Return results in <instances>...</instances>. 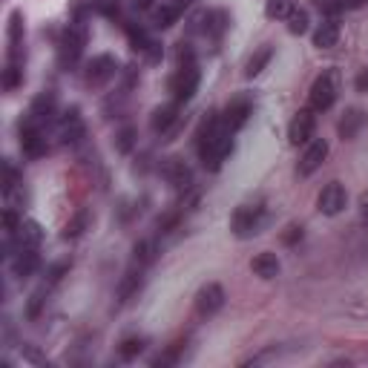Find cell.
Segmentation results:
<instances>
[{"mask_svg": "<svg viewBox=\"0 0 368 368\" xmlns=\"http://www.w3.org/2000/svg\"><path fill=\"white\" fill-rule=\"evenodd\" d=\"M196 147H199L202 164L216 173L222 167V162L233 152V130H228L222 124V115L207 112V118L196 130Z\"/></svg>", "mask_w": 368, "mask_h": 368, "instance_id": "obj_1", "label": "cell"}, {"mask_svg": "<svg viewBox=\"0 0 368 368\" xmlns=\"http://www.w3.org/2000/svg\"><path fill=\"white\" fill-rule=\"evenodd\" d=\"M336 96H340V72H336V70H325V72L311 84V96H308L311 110H314V112L331 110L334 101H336Z\"/></svg>", "mask_w": 368, "mask_h": 368, "instance_id": "obj_2", "label": "cell"}, {"mask_svg": "<svg viewBox=\"0 0 368 368\" xmlns=\"http://www.w3.org/2000/svg\"><path fill=\"white\" fill-rule=\"evenodd\" d=\"M84 46H86V26H84V20H72V23L67 26L64 38H60V44H58V60H60V67H72L75 60L81 58Z\"/></svg>", "mask_w": 368, "mask_h": 368, "instance_id": "obj_3", "label": "cell"}, {"mask_svg": "<svg viewBox=\"0 0 368 368\" xmlns=\"http://www.w3.org/2000/svg\"><path fill=\"white\" fill-rule=\"evenodd\" d=\"M262 222H265V207L259 204H239L230 216V230L239 236V239H248V236H256L262 230Z\"/></svg>", "mask_w": 368, "mask_h": 368, "instance_id": "obj_4", "label": "cell"}, {"mask_svg": "<svg viewBox=\"0 0 368 368\" xmlns=\"http://www.w3.org/2000/svg\"><path fill=\"white\" fill-rule=\"evenodd\" d=\"M199 81H202V75H199L196 64L176 67V72H173V75H170V81H167V89H170L173 101H178V104L190 101V98L196 96V89H199Z\"/></svg>", "mask_w": 368, "mask_h": 368, "instance_id": "obj_5", "label": "cell"}, {"mask_svg": "<svg viewBox=\"0 0 368 368\" xmlns=\"http://www.w3.org/2000/svg\"><path fill=\"white\" fill-rule=\"evenodd\" d=\"M115 72H118V60L112 55H96L84 70V84L92 86V89H98L107 81H112Z\"/></svg>", "mask_w": 368, "mask_h": 368, "instance_id": "obj_6", "label": "cell"}, {"mask_svg": "<svg viewBox=\"0 0 368 368\" xmlns=\"http://www.w3.org/2000/svg\"><path fill=\"white\" fill-rule=\"evenodd\" d=\"M55 110H58V98H55V92L52 89H44L41 96L32 101V107H29V115L23 118L26 124H35V127H44L55 118Z\"/></svg>", "mask_w": 368, "mask_h": 368, "instance_id": "obj_7", "label": "cell"}, {"mask_svg": "<svg viewBox=\"0 0 368 368\" xmlns=\"http://www.w3.org/2000/svg\"><path fill=\"white\" fill-rule=\"evenodd\" d=\"M346 202H348L346 188L340 181H331V184H325V188H322V193L317 199V207L325 213V216H336V213H343Z\"/></svg>", "mask_w": 368, "mask_h": 368, "instance_id": "obj_8", "label": "cell"}, {"mask_svg": "<svg viewBox=\"0 0 368 368\" xmlns=\"http://www.w3.org/2000/svg\"><path fill=\"white\" fill-rule=\"evenodd\" d=\"M314 130H317V115H314V110L308 107V110H299L296 115H294V121H291V127H288V141L291 144H305L311 136H314Z\"/></svg>", "mask_w": 368, "mask_h": 368, "instance_id": "obj_9", "label": "cell"}, {"mask_svg": "<svg viewBox=\"0 0 368 368\" xmlns=\"http://www.w3.org/2000/svg\"><path fill=\"white\" fill-rule=\"evenodd\" d=\"M251 112H254V104H251V98H244V96H239V98H233L228 107H225V112H222V124L228 127V130H242L244 124H248V118H251Z\"/></svg>", "mask_w": 368, "mask_h": 368, "instance_id": "obj_10", "label": "cell"}, {"mask_svg": "<svg viewBox=\"0 0 368 368\" xmlns=\"http://www.w3.org/2000/svg\"><path fill=\"white\" fill-rule=\"evenodd\" d=\"M225 305V288L216 285V282H210L204 285L199 294H196V314L199 317H213L219 308Z\"/></svg>", "mask_w": 368, "mask_h": 368, "instance_id": "obj_11", "label": "cell"}, {"mask_svg": "<svg viewBox=\"0 0 368 368\" xmlns=\"http://www.w3.org/2000/svg\"><path fill=\"white\" fill-rule=\"evenodd\" d=\"M159 170H162L164 181L170 184V188H176V190H188L190 184H193V173H190V167L184 164L181 159H164Z\"/></svg>", "mask_w": 368, "mask_h": 368, "instance_id": "obj_12", "label": "cell"}, {"mask_svg": "<svg viewBox=\"0 0 368 368\" xmlns=\"http://www.w3.org/2000/svg\"><path fill=\"white\" fill-rule=\"evenodd\" d=\"M84 133H86V127H84V121H81L78 107L67 110L64 115L58 118V138L64 141V144H75V141H81Z\"/></svg>", "mask_w": 368, "mask_h": 368, "instance_id": "obj_13", "label": "cell"}, {"mask_svg": "<svg viewBox=\"0 0 368 368\" xmlns=\"http://www.w3.org/2000/svg\"><path fill=\"white\" fill-rule=\"evenodd\" d=\"M178 124V101H173V104H162V107H156L152 110V115H150V130L152 133H170L173 127Z\"/></svg>", "mask_w": 368, "mask_h": 368, "instance_id": "obj_14", "label": "cell"}, {"mask_svg": "<svg viewBox=\"0 0 368 368\" xmlns=\"http://www.w3.org/2000/svg\"><path fill=\"white\" fill-rule=\"evenodd\" d=\"M328 156V141L325 138H317L308 144V150L302 152V159H299V176H311Z\"/></svg>", "mask_w": 368, "mask_h": 368, "instance_id": "obj_15", "label": "cell"}, {"mask_svg": "<svg viewBox=\"0 0 368 368\" xmlns=\"http://www.w3.org/2000/svg\"><path fill=\"white\" fill-rule=\"evenodd\" d=\"M188 6H190V0H162V6L152 12V23H156L159 29H167L184 15Z\"/></svg>", "mask_w": 368, "mask_h": 368, "instance_id": "obj_16", "label": "cell"}, {"mask_svg": "<svg viewBox=\"0 0 368 368\" xmlns=\"http://www.w3.org/2000/svg\"><path fill=\"white\" fill-rule=\"evenodd\" d=\"M9 239H15L18 248L38 251V248H41V242H44V228H41L35 219H26V222H20L18 233H15V236H9Z\"/></svg>", "mask_w": 368, "mask_h": 368, "instance_id": "obj_17", "label": "cell"}, {"mask_svg": "<svg viewBox=\"0 0 368 368\" xmlns=\"http://www.w3.org/2000/svg\"><path fill=\"white\" fill-rule=\"evenodd\" d=\"M41 268V256L38 251H29V248H18V254L12 256V273L18 280H29L35 270Z\"/></svg>", "mask_w": 368, "mask_h": 368, "instance_id": "obj_18", "label": "cell"}, {"mask_svg": "<svg viewBox=\"0 0 368 368\" xmlns=\"http://www.w3.org/2000/svg\"><path fill=\"white\" fill-rule=\"evenodd\" d=\"M362 127H365V112L357 110V107H351V110L343 112L340 124H336V133H340L343 141H351V138H357V133H360Z\"/></svg>", "mask_w": 368, "mask_h": 368, "instance_id": "obj_19", "label": "cell"}, {"mask_svg": "<svg viewBox=\"0 0 368 368\" xmlns=\"http://www.w3.org/2000/svg\"><path fill=\"white\" fill-rule=\"evenodd\" d=\"M336 41H340V23H336V18H325V20L317 26V32H314V46H320V49H334Z\"/></svg>", "mask_w": 368, "mask_h": 368, "instance_id": "obj_20", "label": "cell"}, {"mask_svg": "<svg viewBox=\"0 0 368 368\" xmlns=\"http://www.w3.org/2000/svg\"><path fill=\"white\" fill-rule=\"evenodd\" d=\"M228 26H230V15L225 9H213L204 18V35H210L213 41H219L228 32Z\"/></svg>", "mask_w": 368, "mask_h": 368, "instance_id": "obj_21", "label": "cell"}, {"mask_svg": "<svg viewBox=\"0 0 368 368\" xmlns=\"http://www.w3.org/2000/svg\"><path fill=\"white\" fill-rule=\"evenodd\" d=\"M251 270L259 276V280H273V276L280 273V259H276V254L265 251V254H259V256L251 262Z\"/></svg>", "mask_w": 368, "mask_h": 368, "instance_id": "obj_22", "label": "cell"}, {"mask_svg": "<svg viewBox=\"0 0 368 368\" xmlns=\"http://www.w3.org/2000/svg\"><path fill=\"white\" fill-rule=\"evenodd\" d=\"M270 58H273V46L270 44H262L251 58H248V67H244V75L248 78H256L268 64H270Z\"/></svg>", "mask_w": 368, "mask_h": 368, "instance_id": "obj_23", "label": "cell"}, {"mask_svg": "<svg viewBox=\"0 0 368 368\" xmlns=\"http://www.w3.org/2000/svg\"><path fill=\"white\" fill-rule=\"evenodd\" d=\"M156 254H159L156 242H152V239H141L136 248H133V265H136V268H147V265L156 262Z\"/></svg>", "mask_w": 368, "mask_h": 368, "instance_id": "obj_24", "label": "cell"}, {"mask_svg": "<svg viewBox=\"0 0 368 368\" xmlns=\"http://www.w3.org/2000/svg\"><path fill=\"white\" fill-rule=\"evenodd\" d=\"M138 291H141V268L130 270L124 280H121V285H118V302H130Z\"/></svg>", "mask_w": 368, "mask_h": 368, "instance_id": "obj_25", "label": "cell"}, {"mask_svg": "<svg viewBox=\"0 0 368 368\" xmlns=\"http://www.w3.org/2000/svg\"><path fill=\"white\" fill-rule=\"evenodd\" d=\"M184 340H176V343H170L159 357H152V368H167V365H176L178 360H181V354H184Z\"/></svg>", "mask_w": 368, "mask_h": 368, "instance_id": "obj_26", "label": "cell"}, {"mask_svg": "<svg viewBox=\"0 0 368 368\" xmlns=\"http://www.w3.org/2000/svg\"><path fill=\"white\" fill-rule=\"evenodd\" d=\"M86 228H89V210H78L75 216L64 225V233H60V236H64V239H78V236H84Z\"/></svg>", "mask_w": 368, "mask_h": 368, "instance_id": "obj_27", "label": "cell"}, {"mask_svg": "<svg viewBox=\"0 0 368 368\" xmlns=\"http://www.w3.org/2000/svg\"><path fill=\"white\" fill-rule=\"evenodd\" d=\"M285 23H288V32L291 35H305V32H308V12L294 6L291 15L285 18Z\"/></svg>", "mask_w": 368, "mask_h": 368, "instance_id": "obj_28", "label": "cell"}, {"mask_svg": "<svg viewBox=\"0 0 368 368\" xmlns=\"http://www.w3.org/2000/svg\"><path fill=\"white\" fill-rule=\"evenodd\" d=\"M144 346H147L144 336H130V340H124V343L118 346V357L130 362V360H136V357L144 351Z\"/></svg>", "mask_w": 368, "mask_h": 368, "instance_id": "obj_29", "label": "cell"}, {"mask_svg": "<svg viewBox=\"0 0 368 368\" xmlns=\"http://www.w3.org/2000/svg\"><path fill=\"white\" fill-rule=\"evenodd\" d=\"M136 141H138L136 127H124V130H118V136H115V150L121 152V156H127V152H133Z\"/></svg>", "mask_w": 368, "mask_h": 368, "instance_id": "obj_30", "label": "cell"}, {"mask_svg": "<svg viewBox=\"0 0 368 368\" xmlns=\"http://www.w3.org/2000/svg\"><path fill=\"white\" fill-rule=\"evenodd\" d=\"M18 184H20V170L6 159V162H4V196H6V199H12V193H15Z\"/></svg>", "mask_w": 368, "mask_h": 368, "instance_id": "obj_31", "label": "cell"}, {"mask_svg": "<svg viewBox=\"0 0 368 368\" xmlns=\"http://www.w3.org/2000/svg\"><path fill=\"white\" fill-rule=\"evenodd\" d=\"M294 9V0H268L265 4V15L270 20H280V18H288Z\"/></svg>", "mask_w": 368, "mask_h": 368, "instance_id": "obj_32", "label": "cell"}, {"mask_svg": "<svg viewBox=\"0 0 368 368\" xmlns=\"http://www.w3.org/2000/svg\"><path fill=\"white\" fill-rule=\"evenodd\" d=\"M89 6L96 9L101 18H110V20H115V18L121 15V6H124V4H121V0H92Z\"/></svg>", "mask_w": 368, "mask_h": 368, "instance_id": "obj_33", "label": "cell"}, {"mask_svg": "<svg viewBox=\"0 0 368 368\" xmlns=\"http://www.w3.org/2000/svg\"><path fill=\"white\" fill-rule=\"evenodd\" d=\"M20 84H23V70H20V64H6V70H4V89H6V92H15Z\"/></svg>", "mask_w": 368, "mask_h": 368, "instance_id": "obj_34", "label": "cell"}, {"mask_svg": "<svg viewBox=\"0 0 368 368\" xmlns=\"http://www.w3.org/2000/svg\"><path fill=\"white\" fill-rule=\"evenodd\" d=\"M44 296H46V285H44L41 291H35L32 296H29V305H26V317H29V320H35V317L41 314V308H44V302H46Z\"/></svg>", "mask_w": 368, "mask_h": 368, "instance_id": "obj_35", "label": "cell"}, {"mask_svg": "<svg viewBox=\"0 0 368 368\" xmlns=\"http://www.w3.org/2000/svg\"><path fill=\"white\" fill-rule=\"evenodd\" d=\"M173 58H176V67H188V64H193V46L190 44H176V52H173Z\"/></svg>", "mask_w": 368, "mask_h": 368, "instance_id": "obj_36", "label": "cell"}, {"mask_svg": "<svg viewBox=\"0 0 368 368\" xmlns=\"http://www.w3.org/2000/svg\"><path fill=\"white\" fill-rule=\"evenodd\" d=\"M296 242H302V225H288L285 230H282V244H296Z\"/></svg>", "mask_w": 368, "mask_h": 368, "instance_id": "obj_37", "label": "cell"}, {"mask_svg": "<svg viewBox=\"0 0 368 368\" xmlns=\"http://www.w3.org/2000/svg\"><path fill=\"white\" fill-rule=\"evenodd\" d=\"M4 225H6V236H15L18 228H20V219H18V213H15L12 207L4 213Z\"/></svg>", "mask_w": 368, "mask_h": 368, "instance_id": "obj_38", "label": "cell"}, {"mask_svg": "<svg viewBox=\"0 0 368 368\" xmlns=\"http://www.w3.org/2000/svg\"><path fill=\"white\" fill-rule=\"evenodd\" d=\"M144 52H147V60H150V64H159V60H162V44H159V41H150Z\"/></svg>", "mask_w": 368, "mask_h": 368, "instance_id": "obj_39", "label": "cell"}, {"mask_svg": "<svg viewBox=\"0 0 368 368\" xmlns=\"http://www.w3.org/2000/svg\"><path fill=\"white\" fill-rule=\"evenodd\" d=\"M20 351H23V357H26L29 362H38V365H46V357H41V354L35 351V346H23Z\"/></svg>", "mask_w": 368, "mask_h": 368, "instance_id": "obj_40", "label": "cell"}, {"mask_svg": "<svg viewBox=\"0 0 368 368\" xmlns=\"http://www.w3.org/2000/svg\"><path fill=\"white\" fill-rule=\"evenodd\" d=\"M67 270H70V262H58V265L49 270V285H55V282H58V280H60V276H64Z\"/></svg>", "mask_w": 368, "mask_h": 368, "instance_id": "obj_41", "label": "cell"}, {"mask_svg": "<svg viewBox=\"0 0 368 368\" xmlns=\"http://www.w3.org/2000/svg\"><path fill=\"white\" fill-rule=\"evenodd\" d=\"M354 86H357V92H368V67H362V70L357 72Z\"/></svg>", "mask_w": 368, "mask_h": 368, "instance_id": "obj_42", "label": "cell"}, {"mask_svg": "<svg viewBox=\"0 0 368 368\" xmlns=\"http://www.w3.org/2000/svg\"><path fill=\"white\" fill-rule=\"evenodd\" d=\"M360 216H362V222L368 225V190L360 196Z\"/></svg>", "mask_w": 368, "mask_h": 368, "instance_id": "obj_43", "label": "cell"}, {"mask_svg": "<svg viewBox=\"0 0 368 368\" xmlns=\"http://www.w3.org/2000/svg\"><path fill=\"white\" fill-rule=\"evenodd\" d=\"M136 4H138L141 9H150V6H152V0H136Z\"/></svg>", "mask_w": 368, "mask_h": 368, "instance_id": "obj_44", "label": "cell"}]
</instances>
